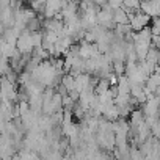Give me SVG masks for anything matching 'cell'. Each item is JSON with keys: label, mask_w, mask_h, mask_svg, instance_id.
Segmentation results:
<instances>
[{"label": "cell", "mask_w": 160, "mask_h": 160, "mask_svg": "<svg viewBox=\"0 0 160 160\" xmlns=\"http://www.w3.org/2000/svg\"><path fill=\"white\" fill-rule=\"evenodd\" d=\"M98 22H99L101 27H105L107 30H113L116 27L115 10L110 5H105V7L99 8V11H98Z\"/></svg>", "instance_id": "1"}, {"label": "cell", "mask_w": 160, "mask_h": 160, "mask_svg": "<svg viewBox=\"0 0 160 160\" xmlns=\"http://www.w3.org/2000/svg\"><path fill=\"white\" fill-rule=\"evenodd\" d=\"M16 47L19 49V52H21L22 55H32V53H33V50H35L36 47H35V42H33V35H32V32H30L28 28L19 36Z\"/></svg>", "instance_id": "2"}, {"label": "cell", "mask_w": 160, "mask_h": 160, "mask_svg": "<svg viewBox=\"0 0 160 160\" xmlns=\"http://www.w3.org/2000/svg\"><path fill=\"white\" fill-rule=\"evenodd\" d=\"M149 21L151 18L148 14H144L143 11H133V13H129V24L132 27L133 32H140L143 28H146L149 25Z\"/></svg>", "instance_id": "3"}, {"label": "cell", "mask_w": 160, "mask_h": 160, "mask_svg": "<svg viewBox=\"0 0 160 160\" xmlns=\"http://www.w3.org/2000/svg\"><path fill=\"white\" fill-rule=\"evenodd\" d=\"M140 11L148 14L151 19L160 18V0H141Z\"/></svg>", "instance_id": "4"}, {"label": "cell", "mask_w": 160, "mask_h": 160, "mask_svg": "<svg viewBox=\"0 0 160 160\" xmlns=\"http://www.w3.org/2000/svg\"><path fill=\"white\" fill-rule=\"evenodd\" d=\"M78 53L83 60H91L98 55H101L99 47L96 42H87V41H80L78 44Z\"/></svg>", "instance_id": "5"}, {"label": "cell", "mask_w": 160, "mask_h": 160, "mask_svg": "<svg viewBox=\"0 0 160 160\" xmlns=\"http://www.w3.org/2000/svg\"><path fill=\"white\" fill-rule=\"evenodd\" d=\"M2 101H10V102H16L18 101V90L16 85L3 75L2 78Z\"/></svg>", "instance_id": "6"}, {"label": "cell", "mask_w": 160, "mask_h": 160, "mask_svg": "<svg viewBox=\"0 0 160 160\" xmlns=\"http://www.w3.org/2000/svg\"><path fill=\"white\" fill-rule=\"evenodd\" d=\"M91 82H93V77H91V74H88V72H82V74H78L77 77H75V90L77 91H85V90H88V88H91L93 85H91ZM94 88V87H93Z\"/></svg>", "instance_id": "7"}, {"label": "cell", "mask_w": 160, "mask_h": 160, "mask_svg": "<svg viewBox=\"0 0 160 160\" xmlns=\"http://www.w3.org/2000/svg\"><path fill=\"white\" fill-rule=\"evenodd\" d=\"M72 38H69V36H63V38H60L57 42H55V57H58V55H66L71 49H72Z\"/></svg>", "instance_id": "8"}, {"label": "cell", "mask_w": 160, "mask_h": 160, "mask_svg": "<svg viewBox=\"0 0 160 160\" xmlns=\"http://www.w3.org/2000/svg\"><path fill=\"white\" fill-rule=\"evenodd\" d=\"M116 90H118V94H124V96H129L130 91H132V83L127 75H121L119 77V82L116 85Z\"/></svg>", "instance_id": "9"}, {"label": "cell", "mask_w": 160, "mask_h": 160, "mask_svg": "<svg viewBox=\"0 0 160 160\" xmlns=\"http://www.w3.org/2000/svg\"><path fill=\"white\" fill-rule=\"evenodd\" d=\"M133 44H135V52H137L138 61L146 60V57H148V53H149L152 44H149V42H140V41H138V42H133Z\"/></svg>", "instance_id": "10"}, {"label": "cell", "mask_w": 160, "mask_h": 160, "mask_svg": "<svg viewBox=\"0 0 160 160\" xmlns=\"http://www.w3.org/2000/svg\"><path fill=\"white\" fill-rule=\"evenodd\" d=\"M115 22H116V25H126V24H129V11L126 8L115 10Z\"/></svg>", "instance_id": "11"}, {"label": "cell", "mask_w": 160, "mask_h": 160, "mask_svg": "<svg viewBox=\"0 0 160 160\" xmlns=\"http://www.w3.org/2000/svg\"><path fill=\"white\" fill-rule=\"evenodd\" d=\"M61 85L68 90V93L72 91V90H75V77H74L72 74H63V77H61Z\"/></svg>", "instance_id": "12"}, {"label": "cell", "mask_w": 160, "mask_h": 160, "mask_svg": "<svg viewBox=\"0 0 160 160\" xmlns=\"http://www.w3.org/2000/svg\"><path fill=\"white\" fill-rule=\"evenodd\" d=\"M110 88H112V85H110V82H108V78H99V83L96 85L94 91H96L98 96H102V94H105Z\"/></svg>", "instance_id": "13"}, {"label": "cell", "mask_w": 160, "mask_h": 160, "mask_svg": "<svg viewBox=\"0 0 160 160\" xmlns=\"http://www.w3.org/2000/svg\"><path fill=\"white\" fill-rule=\"evenodd\" d=\"M141 7V0H124V7L129 13H133V11H138Z\"/></svg>", "instance_id": "14"}, {"label": "cell", "mask_w": 160, "mask_h": 160, "mask_svg": "<svg viewBox=\"0 0 160 160\" xmlns=\"http://www.w3.org/2000/svg\"><path fill=\"white\" fill-rule=\"evenodd\" d=\"M126 64H127V61H113V72L116 74V75H126Z\"/></svg>", "instance_id": "15"}, {"label": "cell", "mask_w": 160, "mask_h": 160, "mask_svg": "<svg viewBox=\"0 0 160 160\" xmlns=\"http://www.w3.org/2000/svg\"><path fill=\"white\" fill-rule=\"evenodd\" d=\"M42 33H44V41H46V42H52V44H55V42L61 38L58 33H55V32H52V30H44Z\"/></svg>", "instance_id": "16"}, {"label": "cell", "mask_w": 160, "mask_h": 160, "mask_svg": "<svg viewBox=\"0 0 160 160\" xmlns=\"http://www.w3.org/2000/svg\"><path fill=\"white\" fill-rule=\"evenodd\" d=\"M41 25H42V22L38 19V18H35V19H32L30 22H28V25H27V28L30 30V32H39V28H41Z\"/></svg>", "instance_id": "17"}, {"label": "cell", "mask_w": 160, "mask_h": 160, "mask_svg": "<svg viewBox=\"0 0 160 160\" xmlns=\"http://www.w3.org/2000/svg\"><path fill=\"white\" fill-rule=\"evenodd\" d=\"M151 30H152L154 35L160 36V18H158V19H152V27H151Z\"/></svg>", "instance_id": "18"}, {"label": "cell", "mask_w": 160, "mask_h": 160, "mask_svg": "<svg viewBox=\"0 0 160 160\" xmlns=\"http://www.w3.org/2000/svg\"><path fill=\"white\" fill-rule=\"evenodd\" d=\"M108 5L113 10H118V8H122L124 7V0H108Z\"/></svg>", "instance_id": "19"}, {"label": "cell", "mask_w": 160, "mask_h": 160, "mask_svg": "<svg viewBox=\"0 0 160 160\" xmlns=\"http://www.w3.org/2000/svg\"><path fill=\"white\" fill-rule=\"evenodd\" d=\"M151 130H152V135L155 137V138H158L160 140V119L151 127Z\"/></svg>", "instance_id": "20"}, {"label": "cell", "mask_w": 160, "mask_h": 160, "mask_svg": "<svg viewBox=\"0 0 160 160\" xmlns=\"http://www.w3.org/2000/svg\"><path fill=\"white\" fill-rule=\"evenodd\" d=\"M93 2L99 7V8H102V7H105V5H108V0H93Z\"/></svg>", "instance_id": "21"}, {"label": "cell", "mask_w": 160, "mask_h": 160, "mask_svg": "<svg viewBox=\"0 0 160 160\" xmlns=\"http://www.w3.org/2000/svg\"><path fill=\"white\" fill-rule=\"evenodd\" d=\"M35 2H38V3H41V5H46L47 0H35Z\"/></svg>", "instance_id": "22"}, {"label": "cell", "mask_w": 160, "mask_h": 160, "mask_svg": "<svg viewBox=\"0 0 160 160\" xmlns=\"http://www.w3.org/2000/svg\"><path fill=\"white\" fill-rule=\"evenodd\" d=\"M155 96H157V98H158V99H160V87H158V88H157V91H155Z\"/></svg>", "instance_id": "23"}]
</instances>
